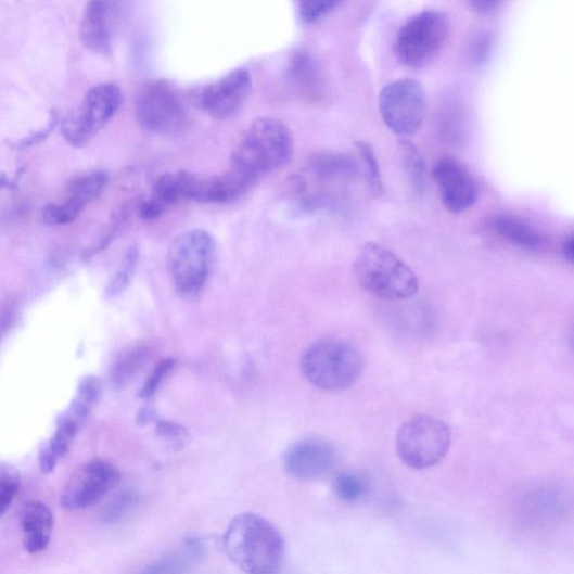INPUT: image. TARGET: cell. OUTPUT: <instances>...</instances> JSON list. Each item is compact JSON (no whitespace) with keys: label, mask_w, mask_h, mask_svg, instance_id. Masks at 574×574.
Instances as JSON below:
<instances>
[{"label":"cell","mask_w":574,"mask_h":574,"mask_svg":"<svg viewBox=\"0 0 574 574\" xmlns=\"http://www.w3.org/2000/svg\"><path fill=\"white\" fill-rule=\"evenodd\" d=\"M358 283L369 293L386 299H405L419 291L411 267L378 243H367L354 264Z\"/></svg>","instance_id":"cell-4"},{"label":"cell","mask_w":574,"mask_h":574,"mask_svg":"<svg viewBox=\"0 0 574 574\" xmlns=\"http://www.w3.org/2000/svg\"><path fill=\"white\" fill-rule=\"evenodd\" d=\"M101 393V383L95 377L84 378L78 386L77 394L65 412L80 428L84 425L95 407Z\"/></svg>","instance_id":"cell-25"},{"label":"cell","mask_w":574,"mask_h":574,"mask_svg":"<svg viewBox=\"0 0 574 574\" xmlns=\"http://www.w3.org/2000/svg\"><path fill=\"white\" fill-rule=\"evenodd\" d=\"M155 432L161 441L174 451L183 450L190 442L189 431L173 421H158Z\"/></svg>","instance_id":"cell-31"},{"label":"cell","mask_w":574,"mask_h":574,"mask_svg":"<svg viewBox=\"0 0 574 574\" xmlns=\"http://www.w3.org/2000/svg\"><path fill=\"white\" fill-rule=\"evenodd\" d=\"M139 256L140 255L137 247L131 246L127 250L118 271L106 288L105 293L107 297H116L127 289L133 276L135 269H137Z\"/></svg>","instance_id":"cell-28"},{"label":"cell","mask_w":574,"mask_h":574,"mask_svg":"<svg viewBox=\"0 0 574 574\" xmlns=\"http://www.w3.org/2000/svg\"><path fill=\"white\" fill-rule=\"evenodd\" d=\"M123 100V91L117 85L101 84L93 87L79 110L62 124L66 142L77 148L88 144L117 114Z\"/></svg>","instance_id":"cell-10"},{"label":"cell","mask_w":574,"mask_h":574,"mask_svg":"<svg viewBox=\"0 0 574 574\" xmlns=\"http://www.w3.org/2000/svg\"><path fill=\"white\" fill-rule=\"evenodd\" d=\"M156 419V413L152 408H143L138 414L139 425H146L153 422Z\"/></svg>","instance_id":"cell-40"},{"label":"cell","mask_w":574,"mask_h":574,"mask_svg":"<svg viewBox=\"0 0 574 574\" xmlns=\"http://www.w3.org/2000/svg\"><path fill=\"white\" fill-rule=\"evenodd\" d=\"M294 151L292 132L281 120L260 117L242 132L231 152V170L256 183L285 166Z\"/></svg>","instance_id":"cell-1"},{"label":"cell","mask_w":574,"mask_h":574,"mask_svg":"<svg viewBox=\"0 0 574 574\" xmlns=\"http://www.w3.org/2000/svg\"><path fill=\"white\" fill-rule=\"evenodd\" d=\"M310 174L320 181H349L358 174L356 158L345 153H321L309 163Z\"/></svg>","instance_id":"cell-21"},{"label":"cell","mask_w":574,"mask_h":574,"mask_svg":"<svg viewBox=\"0 0 574 574\" xmlns=\"http://www.w3.org/2000/svg\"><path fill=\"white\" fill-rule=\"evenodd\" d=\"M357 150L362 161L365 176L367 183L375 195H381L384 192V186L381 175V167L375 155V151L369 143H356Z\"/></svg>","instance_id":"cell-29"},{"label":"cell","mask_w":574,"mask_h":574,"mask_svg":"<svg viewBox=\"0 0 574 574\" xmlns=\"http://www.w3.org/2000/svg\"><path fill=\"white\" fill-rule=\"evenodd\" d=\"M333 487L336 496L346 502L360 501L367 493L366 482L352 472H343V474L337 475Z\"/></svg>","instance_id":"cell-30"},{"label":"cell","mask_w":574,"mask_h":574,"mask_svg":"<svg viewBox=\"0 0 574 574\" xmlns=\"http://www.w3.org/2000/svg\"><path fill=\"white\" fill-rule=\"evenodd\" d=\"M451 446L449 425L429 416H417L405 421L396 435V451L404 464L424 470L441 463Z\"/></svg>","instance_id":"cell-6"},{"label":"cell","mask_w":574,"mask_h":574,"mask_svg":"<svg viewBox=\"0 0 574 574\" xmlns=\"http://www.w3.org/2000/svg\"><path fill=\"white\" fill-rule=\"evenodd\" d=\"M58 123H59V115L56 114V112H52L49 125L44 129L36 133L29 135L28 138H25L16 142L14 144V148L22 150V149H26V148L40 144L43 140H46L49 137V135L53 131Z\"/></svg>","instance_id":"cell-36"},{"label":"cell","mask_w":574,"mask_h":574,"mask_svg":"<svg viewBox=\"0 0 574 574\" xmlns=\"http://www.w3.org/2000/svg\"><path fill=\"white\" fill-rule=\"evenodd\" d=\"M341 3L337 2H319V0H316V2H310V0H307V2L299 3V18L304 23H316L332 12Z\"/></svg>","instance_id":"cell-34"},{"label":"cell","mask_w":574,"mask_h":574,"mask_svg":"<svg viewBox=\"0 0 574 574\" xmlns=\"http://www.w3.org/2000/svg\"><path fill=\"white\" fill-rule=\"evenodd\" d=\"M18 519L24 534V548L29 554L47 550L51 541L54 518L49 506L40 500L21 505Z\"/></svg>","instance_id":"cell-16"},{"label":"cell","mask_w":574,"mask_h":574,"mask_svg":"<svg viewBox=\"0 0 574 574\" xmlns=\"http://www.w3.org/2000/svg\"><path fill=\"white\" fill-rule=\"evenodd\" d=\"M80 39L94 53L109 55L112 52V10L106 2L87 5L80 27Z\"/></svg>","instance_id":"cell-19"},{"label":"cell","mask_w":574,"mask_h":574,"mask_svg":"<svg viewBox=\"0 0 574 574\" xmlns=\"http://www.w3.org/2000/svg\"><path fill=\"white\" fill-rule=\"evenodd\" d=\"M561 253L566 262L573 263L574 258V241L573 235L569 234L567 238L562 242Z\"/></svg>","instance_id":"cell-39"},{"label":"cell","mask_w":574,"mask_h":574,"mask_svg":"<svg viewBox=\"0 0 574 574\" xmlns=\"http://www.w3.org/2000/svg\"><path fill=\"white\" fill-rule=\"evenodd\" d=\"M401 162L409 181L418 193H423L426 186V165L419 149L408 140L399 141Z\"/></svg>","instance_id":"cell-26"},{"label":"cell","mask_w":574,"mask_h":574,"mask_svg":"<svg viewBox=\"0 0 574 574\" xmlns=\"http://www.w3.org/2000/svg\"><path fill=\"white\" fill-rule=\"evenodd\" d=\"M13 183L12 181L7 178L5 176H0V191H2L4 188H12Z\"/></svg>","instance_id":"cell-41"},{"label":"cell","mask_w":574,"mask_h":574,"mask_svg":"<svg viewBox=\"0 0 574 574\" xmlns=\"http://www.w3.org/2000/svg\"><path fill=\"white\" fill-rule=\"evenodd\" d=\"M337 452L324 438H306L293 445L285 454L284 464L289 474L299 481H317L334 468Z\"/></svg>","instance_id":"cell-14"},{"label":"cell","mask_w":574,"mask_h":574,"mask_svg":"<svg viewBox=\"0 0 574 574\" xmlns=\"http://www.w3.org/2000/svg\"><path fill=\"white\" fill-rule=\"evenodd\" d=\"M107 184V176L104 173H91L76 178L67 188L64 204L81 214Z\"/></svg>","instance_id":"cell-24"},{"label":"cell","mask_w":574,"mask_h":574,"mask_svg":"<svg viewBox=\"0 0 574 574\" xmlns=\"http://www.w3.org/2000/svg\"><path fill=\"white\" fill-rule=\"evenodd\" d=\"M78 217L79 214L65 205L64 202H61V204L58 205H49L43 212L44 221L53 226L71 224Z\"/></svg>","instance_id":"cell-35"},{"label":"cell","mask_w":574,"mask_h":574,"mask_svg":"<svg viewBox=\"0 0 574 574\" xmlns=\"http://www.w3.org/2000/svg\"><path fill=\"white\" fill-rule=\"evenodd\" d=\"M196 180V176L187 171L160 176L152 187L149 199L139 205V215L145 221H153L180 200H191Z\"/></svg>","instance_id":"cell-15"},{"label":"cell","mask_w":574,"mask_h":574,"mask_svg":"<svg viewBox=\"0 0 574 574\" xmlns=\"http://www.w3.org/2000/svg\"><path fill=\"white\" fill-rule=\"evenodd\" d=\"M492 43L490 39L486 34H481L479 38L472 43L471 56L474 58L475 62H484L490 53Z\"/></svg>","instance_id":"cell-37"},{"label":"cell","mask_w":574,"mask_h":574,"mask_svg":"<svg viewBox=\"0 0 574 574\" xmlns=\"http://www.w3.org/2000/svg\"><path fill=\"white\" fill-rule=\"evenodd\" d=\"M135 113L142 128L158 137H178L190 125L180 93L166 81L144 85L135 101Z\"/></svg>","instance_id":"cell-8"},{"label":"cell","mask_w":574,"mask_h":574,"mask_svg":"<svg viewBox=\"0 0 574 574\" xmlns=\"http://www.w3.org/2000/svg\"><path fill=\"white\" fill-rule=\"evenodd\" d=\"M217 256L213 234L204 229L181 233L168 248L166 264L177 293L196 298L205 290Z\"/></svg>","instance_id":"cell-3"},{"label":"cell","mask_w":574,"mask_h":574,"mask_svg":"<svg viewBox=\"0 0 574 574\" xmlns=\"http://www.w3.org/2000/svg\"><path fill=\"white\" fill-rule=\"evenodd\" d=\"M151 349L146 345H135L125 349L112 367V383L116 388L129 385L141 373L151 358Z\"/></svg>","instance_id":"cell-23"},{"label":"cell","mask_w":574,"mask_h":574,"mask_svg":"<svg viewBox=\"0 0 574 574\" xmlns=\"http://www.w3.org/2000/svg\"><path fill=\"white\" fill-rule=\"evenodd\" d=\"M176 361L173 359H163L161 360L154 369L151 371V374L144 382V385L140 392V396L144 399L153 397L158 391L161 384L165 378L171 373Z\"/></svg>","instance_id":"cell-33"},{"label":"cell","mask_w":574,"mask_h":574,"mask_svg":"<svg viewBox=\"0 0 574 574\" xmlns=\"http://www.w3.org/2000/svg\"><path fill=\"white\" fill-rule=\"evenodd\" d=\"M21 475L13 465L0 462V518H2L21 489Z\"/></svg>","instance_id":"cell-27"},{"label":"cell","mask_w":574,"mask_h":574,"mask_svg":"<svg viewBox=\"0 0 574 574\" xmlns=\"http://www.w3.org/2000/svg\"><path fill=\"white\" fill-rule=\"evenodd\" d=\"M469 5L480 14H489L496 11L500 3L495 0H472Z\"/></svg>","instance_id":"cell-38"},{"label":"cell","mask_w":574,"mask_h":574,"mask_svg":"<svg viewBox=\"0 0 574 574\" xmlns=\"http://www.w3.org/2000/svg\"><path fill=\"white\" fill-rule=\"evenodd\" d=\"M139 498L132 492H124L116 496L103 512V519L109 523H114L123 519L137 506Z\"/></svg>","instance_id":"cell-32"},{"label":"cell","mask_w":574,"mask_h":574,"mask_svg":"<svg viewBox=\"0 0 574 574\" xmlns=\"http://www.w3.org/2000/svg\"><path fill=\"white\" fill-rule=\"evenodd\" d=\"M494 227L500 238L526 250L538 251L546 245L545 234L523 218L513 215H500Z\"/></svg>","instance_id":"cell-20"},{"label":"cell","mask_w":574,"mask_h":574,"mask_svg":"<svg viewBox=\"0 0 574 574\" xmlns=\"http://www.w3.org/2000/svg\"><path fill=\"white\" fill-rule=\"evenodd\" d=\"M384 124L398 137H412L422 126L428 111L424 86L413 78H401L385 86L379 97Z\"/></svg>","instance_id":"cell-9"},{"label":"cell","mask_w":574,"mask_h":574,"mask_svg":"<svg viewBox=\"0 0 574 574\" xmlns=\"http://www.w3.org/2000/svg\"><path fill=\"white\" fill-rule=\"evenodd\" d=\"M119 481L120 472L114 464L103 460L88 462L67 482L61 503L67 511L86 510L103 499Z\"/></svg>","instance_id":"cell-11"},{"label":"cell","mask_w":574,"mask_h":574,"mask_svg":"<svg viewBox=\"0 0 574 574\" xmlns=\"http://www.w3.org/2000/svg\"><path fill=\"white\" fill-rule=\"evenodd\" d=\"M255 183L233 170L211 178H197L191 200L197 204L224 205L243 196Z\"/></svg>","instance_id":"cell-17"},{"label":"cell","mask_w":574,"mask_h":574,"mask_svg":"<svg viewBox=\"0 0 574 574\" xmlns=\"http://www.w3.org/2000/svg\"><path fill=\"white\" fill-rule=\"evenodd\" d=\"M288 81L302 97L321 99L326 91V79L319 61L307 51L292 54L286 71Z\"/></svg>","instance_id":"cell-18"},{"label":"cell","mask_w":574,"mask_h":574,"mask_svg":"<svg viewBox=\"0 0 574 574\" xmlns=\"http://www.w3.org/2000/svg\"><path fill=\"white\" fill-rule=\"evenodd\" d=\"M448 16L428 10L405 22L395 39L397 59L412 69L430 64L445 48L449 36Z\"/></svg>","instance_id":"cell-7"},{"label":"cell","mask_w":574,"mask_h":574,"mask_svg":"<svg viewBox=\"0 0 574 574\" xmlns=\"http://www.w3.org/2000/svg\"><path fill=\"white\" fill-rule=\"evenodd\" d=\"M228 558L248 574H275L282 566L285 544L266 519L245 513L235 516L224 535Z\"/></svg>","instance_id":"cell-2"},{"label":"cell","mask_w":574,"mask_h":574,"mask_svg":"<svg viewBox=\"0 0 574 574\" xmlns=\"http://www.w3.org/2000/svg\"><path fill=\"white\" fill-rule=\"evenodd\" d=\"M304 377L324 391H344L361 377L363 359L357 348L340 340H323L303 354Z\"/></svg>","instance_id":"cell-5"},{"label":"cell","mask_w":574,"mask_h":574,"mask_svg":"<svg viewBox=\"0 0 574 574\" xmlns=\"http://www.w3.org/2000/svg\"><path fill=\"white\" fill-rule=\"evenodd\" d=\"M252 91L253 77L240 67L202 90L200 105L213 118L227 120L243 110Z\"/></svg>","instance_id":"cell-13"},{"label":"cell","mask_w":574,"mask_h":574,"mask_svg":"<svg viewBox=\"0 0 574 574\" xmlns=\"http://www.w3.org/2000/svg\"><path fill=\"white\" fill-rule=\"evenodd\" d=\"M205 546L199 538H190L183 548L162 557L139 574H182L204 554Z\"/></svg>","instance_id":"cell-22"},{"label":"cell","mask_w":574,"mask_h":574,"mask_svg":"<svg viewBox=\"0 0 574 574\" xmlns=\"http://www.w3.org/2000/svg\"><path fill=\"white\" fill-rule=\"evenodd\" d=\"M432 176L448 212L462 214L477 204L480 184L460 161L451 157L438 161Z\"/></svg>","instance_id":"cell-12"}]
</instances>
